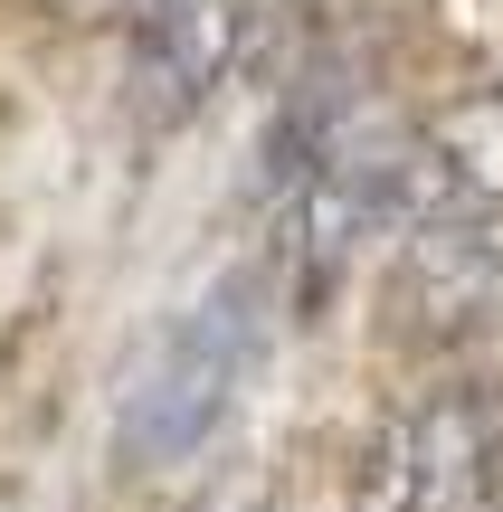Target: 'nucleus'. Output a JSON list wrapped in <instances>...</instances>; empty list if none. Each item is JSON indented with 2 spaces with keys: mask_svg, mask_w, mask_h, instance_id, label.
<instances>
[{
  "mask_svg": "<svg viewBox=\"0 0 503 512\" xmlns=\"http://www.w3.org/2000/svg\"><path fill=\"white\" fill-rule=\"evenodd\" d=\"M485 408H494V494H503V389H485Z\"/></svg>",
  "mask_w": 503,
  "mask_h": 512,
  "instance_id": "0eeeda50",
  "label": "nucleus"
},
{
  "mask_svg": "<svg viewBox=\"0 0 503 512\" xmlns=\"http://www.w3.org/2000/svg\"><path fill=\"white\" fill-rule=\"evenodd\" d=\"M276 313L285 304H276L257 256H247L238 275H219L190 313H171L162 342L143 351V370L124 380L114 465H124V475H181V465L238 418V399L257 389L266 342H276Z\"/></svg>",
  "mask_w": 503,
  "mask_h": 512,
  "instance_id": "f257e3e1",
  "label": "nucleus"
},
{
  "mask_svg": "<svg viewBox=\"0 0 503 512\" xmlns=\"http://www.w3.org/2000/svg\"><path fill=\"white\" fill-rule=\"evenodd\" d=\"M447 209H503V86H466L437 114H409V209L399 228Z\"/></svg>",
  "mask_w": 503,
  "mask_h": 512,
  "instance_id": "39448f33",
  "label": "nucleus"
},
{
  "mask_svg": "<svg viewBox=\"0 0 503 512\" xmlns=\"http://www.w3.org/2000/svg\"><path fill=\"white\" fill-rule=\"evenodd\" d=\"M266 0H143L133 10V57H124V114L143 133H181L209 114V95L247 67Z\"/></svg>",
  "mask_w": 503,
  "mask_h": 512,
  "instance_id": "7ed1b4c3",
  "label": "nucleus"
},
{
  "mask_svg": "<svg viewBox=\"0 0 503 512\" xmlns=\"http://www.w3.org/2000/svg\"><path fill=\"white\" fill-rule=\"evenodd\" d=\"M503 294V209H447V219L399 228V275L390 313L399 342H456L466 323H485Z\"/></svg>",
  "mask_w": 503,
  "mask_h": 512,
  "instance_id": "20e7f679",
  "label": "nucleus"
},
{
  "mask_svg": "<svg viewBox=\"0 0 503 512\" xmlns=\"http://www.w3.org/2000/svg\"><path fill=\"white\" fill-rule=\"evenodd\" d=\"M494 494V408L485 389H437L399 408L352 465V512H475Z\"/></svg>",
  "mask_w": 503,
  "mask_h": 512,
  "instance_id": "f03ea898",
  "label": "nucleus"
},
{
  "mask_svg": "<svg viewBox=\"0 0 503 512\" xmlns=\"http://www.w3.org/2000/svg\"><path fill=\"white\" fill-rule=\"evenodd\" d=\"M48 19H133L143 0H38Z\"/></svg>",
  "mask_w": 503,
  "mask_h": 512,
  "instance_id": "423d86ee",
  "label": "nucleus"
}]
</instances>
